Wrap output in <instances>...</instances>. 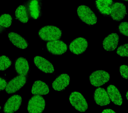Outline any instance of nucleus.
<instances>
[{
	"label": "nucleus",
	"instance_id": "nucleus-7",
	"mask_svg": "<svg viewBox=\"0 0 128 113\" xmlns=\"http://www.w3.org/2000/svg\"><path fill=\"white\" fill-rule=\"evenodd\" d=\"M26 76L18 75L10 80L8 83L6 88V92L12 94L19 91L26 83Z\"/></svg>",
	"mask_w": 128,
	"mask_h": 113
},
{
	"label": "nucleus",
	"instance_id": "nucleus-15",
	"mask_svg": "<svg viewBox=\"0 0 128 113\" xmlns=\"http://www.w3.org/2000/svg\"><path fill=\"white\" fill-rule=\"evenodd\" d=\"M70 78L68 74L63 73L58 75L53 82L52 87L54 90L57 91H62L70 84Z\"/></svg>",
	"mask_w": 128,
	"mask_h": 113
},
{
	"label": "nucleus",
	"instance_id": "nucleus-27",
	"mask_svg": "<svg viewBox=\"0 0 128 113\" xmlns=\"http://www.w3.org/2000/svg\"><path fill=\"white\" fill-rule=\"evenodd\" d=\"M8 84V81L4 77L0 76V92L4 91Z\"/></svg>",
	"mask_w": 128,
	"mask_h": 113
},
{
	"label": "nucleus",
	"instance_id": "nucleus-23",
	"mask_svg": "<svg viewBox=\"0 0 128 113\" xmlns=\"http://www.w3.org/2000/svg\"><path fill=\"white\" fill-rule=\"evenodd\" d=\"M12 61L10 57L5 55L0 56V70L5 71L12 65Z\"/></svg>",
	"mask_w": 128,
	"mask_h": 113
},
{
	"label": "nucleus",
	"instance_id": "nucleus-24",
	"mask_svg": "<svg viewBox=\"0 0 128 113\" xmlns=\"http://www.w3.org/2000/svg\"><path fill=\"white\" fill-rule=\"evenodd\" d=\"M128 25L127 22L121 23L118 26L117 31L120 34L128 37Z\"/></svg>",
	"mask_w": 128,
	"mask_h": 113
},
{
	"label": "nucleus",
	"instance_id": "nucleus-6",
	"mask_svg": "<svg viewBox=\"0 0 128 113\" xmlns=\"http://www.w3.org/2000/svg\"><path fill=\"white\" fill-rule=\"evenodd\" d=\"M46 105L44 97L40 95H35L29 100L27 109L29 113H42L44 110Z\"/></svg>",
	"mask_w": 128,
	"mask_h": 113
},
{
	"label": "nucleus",
	"instance_id": "nucleus-28",
	"mask_svg": "<svg viewBox=\"0 0 128 113\" xmlns=\"http://www.w3.org/2000/svg\"><path fill=\"white\" fill-rule=\"evenodd\" d=\"M102 113H116V112H115L114 110L110 109H105L103 110L102 112Z\"/></svg>",
	"mask_w": 128,
	"mask_h": 113
},
{
	"label": "nucleus",
	"instance_id": "nucleus-1",
	"mask_svg": "<svg viewBox=\"0 0 128 113\" xmlns=\"http://www.w3.org/2000/svg\"><path fill=\"white\" fill-rule=\"evenodd\" d=\"M40 38L45 41L59 40L62 37L61 30L54 26H46L41 28L38 32Z\"/></svg>",
	"mask_w": 128,
	"mask_h": 113
},
{
	"label": "nucleus",
	"instance_id": "nucleus-9",
	"mask_svg": "<svg viewBox=\"0 0 128 113\" xmlns=\"http://www.w3.org/2000/svg\"><path fill=\"white\" fill-rule=\"evenodd\" d=\"M46 47L48 51L52 55H62L68 50L67 44L62 40H57L47 42Z\"/></svg>",
	"mask_w": 128,
	"mask_h": 113
},
{
	"label": "nucleus",
	"instance_id": "nucleus-20",
	"mask_svg": "<svg viewBox=\"0 0 128 113\" xmlns=\"http://www.w3.org/2000/svg\"><path fill=\"white\" fill-rule=\"evenodd\" d=\"M110 100L114 104L121 106L122 104V98L118 89L114 85H110L107 89Z\"/></svg>",
	"mask_w": 128,
	"mask_h": 113
},
{
	"label": "nucleus",
	"instance_id": "nucleus-16",
	"mask_svg": "<svg viewBox=\"0 0 128 113\" xmlns=\"http://www.w3.org/2000/svg\"><path fill=\"white\" fill-rule=\"evenodd\" d=\"M120 37L117 33H112L105 38L102 42L103 47L106 51H114L118 47Z\"/></svg>",
	"mask_w": 128,
	"mask_h": 113
},
{
	"label": "nucleus",
	"instance_id": "nucleus-13",
	"mask_svg": "<svg viewBox=\"0 0 128 113\" xmlns=\"http://www.w3.org/2000/svg\"><path fill=\"white\" fill-rule=\"evenodd\" d=\"M94 101L97 105L106 106L110 103V100L104 88L99 87L97 88L94 94Z\"/></svg>",
	"mask_w": 128,
	"mask_h": 113
},
{
	"label": "nucleus",
	"instance_id": "nucleus-3",
	"mask_svg": "<svg viewBox=\"0 0 128 113\" xmlns=\"http://www.w3.org/2000/svg\"><path fill=\"white\" fill-rule=\"evenodd\" d=\"M29 18L38 19L42 15V0H26L24 3Z\"/></svg>",
	"mask_w": 128,
	"mask_h": 113
},
{
	"label": "nucleus",
	"instance_id": "nucleus-14",
	"mask_svg": "<svg viewBox=\"0 0 128 113\" xmlns=\"http://www.w3.org/2000/svg\"><path fill=\"white\" fill-rule=\"evenodd\" d=\"M14 68L19 75L27 76L30 71V66L28 61L23 57H18L14 62Z\"/></svg>",
	"mask_w": 128,
	"mask_h": 113
},
{
	"label": "nucleus",
	"instance_id": "nucleus-21",
	"mask_svg": "<svg viewBox=\"0 0 128 113\" xmlns=\"http://www.w3.org/2000/svg\"><path fill=\"white\" fill-rule=\"evenodd\" d=\"M15 16L17 19L23 23H27L28 21L29 18L26 9L24 5H20L17 8Z\"/></svg>",
	"mask_w": 128,
	"mask_h": 113
},
{
	"label": "nucleus",
	"instance_id": "nucleus-18",
	"mask_svg": "<svg viewBox=\"0 0 128 113\" xmlns=\"http://www.w3.org/2000/svg\"><path fill=\"white\" fill-rule=\"evenodd\" d=\"M10 41L16 47L21 49H26L28 46V43L24 38L18 34L10 32L8 34Z\"/></svg>",
	"mask_w": 128,
	"mask_h": 113
},
{
	"label": "nucleus",
	"instance_id": "nucleus-11",
	"mask_svg": "<svg viewBox=\"0 0 128 113\" xmlns=\"http://www.w3.org/2000/svg\"><path fill=\"white\" fill-rule=\"evenodd\" d=\"M22 102V98L20 95H14L10 97L5 103L4 111L5 113H13L20 109Z\"/></svg>",
	"mask_w": 128,
	"mask_h": 113
},
{
	"label": "nucleus",
	"instance_id": "nucleus-32",
	"mask_svg": "<svg viewBox=\"0 0 128 113\" xmlns=\"http://www.w3.org/2000/svg\"><path fill=\"white\" fill-rule=\"evenodd\" d=\"M1 109V106H0V110Z\"/></svg>",
	"mask_w": 128,
	"mask_h": 113
},
{
	"label": "nucleus",
	"instance_id": "nucleus-10",
	"mask_svg": "<svg viewBox=\"0 0 128 113\" xmlns=\"http://www.w3.org/2000/svg\"><path fill=\"white\" fill-rule=\"evenodd\" d=\"M127 14L126 7L124 4L120 2L114 3L111 7L110 15L113 20L121 21Z\"/></svg>",
	"mask_w": 128,
	"mask_h": 113
},
{
	"label": "nucleus",
	"instance_id": "nucleus-8",
	"mask_svg": "<svg viewBox=\"0 0 128 113\" xmlns=\"http://www.w3.org/2000/svg\"><path fill=\"white\" fill-rule=\"evenodd\" d=\"M88 46V42L86 38L78 37L71 41L69 45V49L73 54L79 55L86 51Z\"/></svg>",
	"mask_w": 128,
	"mask_h": 113
},
{
	"label": "nucleus",
	"instance_id": "nucleus-19",
	"mask_svg": "<svg viewBox=\"0 0 128 113\" xmlns=\"http://www.w3.org/2000/svg\"><path fill=\"white\" fill-rule=\"evenodd\" d=\"M31 92L33 95H47L50 92V88L46 83L41 80H38L34 82Z\"/></svg>",
	"mask_w": 128,
	"mask_h": 113
},
{
	"label": "nucleus",
	"instance_id": "nucleus-31",
	"mask_svg": "<svg viewBox=\"0 0 128 113\" xmlns=\"http://www.w3.org/2000/svg\"><path fill=\"white\" fill-rule=\"evenodd\" d=\"M122 1H128V0H122Z\"/></svg>",
	"mask_w": 128,
	"mask_h": 113
},
{
	"label": "nucleus",
	"instance_id": "nucleus-30",
	"mask_svg": "<svg viewBox=\"0 0 128 113\" xmlns=\"http://www.w3.org/2000/svg\"><path fill=\"white\" fill-rule=\"evenodd\" d=\"M128 92H127L126 94V99L127 100H128Z\"/></svg>",
	"mask_w": 128,
	"mask_h": 113
},
{
	"label": "nucleus",
	"instance_id": "nucleus-5",
	"mask_svg": "<svg viewBox=\"0 0 128 113\" xmlns=\"http://www.w3.org/2000/svg\"><path fill=\"white\" fill-rule=\"evenodd\" d=\"M110 74L104 70H96L92 72L89 77L90 83L92 86L99 87L108 83L110 80Z\"/></svg>",
	"mask_w": 128,
	"mask_h": 113
},
{
	"label": "nucleus",
	"instance_id": "nucleus-26",
	"mask_svg": "<svg viewBox=\"0 0 128 113\" xmlns=\"http://www.w3.org/2000/svg\"><path fill=\"white\" fill-rule=\"evenodd\" d=\"M128 65H122L120 67V72L121 76L124 79H128Z\"/></svg>",
	"mask_w": 128,
	"mask_h": 113
},
{
	"label": "nucleus",
	"instance_id": "nucleus-12",
	"mask_svg": "<svg viewBox=\"0 0 128 113\" xmlns=\"http://www.w3.org/2000/svg\"><path fill=\"white\" fill-rule=\"evenodd\" d=\"M34 64L40 71L46 74H52L54 72V65L48 59L42 56H36L34 59Z\"/></svg>",
	"mask_w": 128,
	"mask_h": 113
},
{
	"label": "nucleus",
	"instance_id": "nucleus-4",
	"mask_svg": "<svg viewBox=\"0 0 128 113\" xmlns=\"http://www.w3.org/2000/svg\"><path fill=\"white\" fill-rule=\"evenodd\" d=\"M69 101L76 110L81 113L86 112L88 108L86 100L80 92H72L69 97Z\"/></svg>",
	"mask_w": 128,
	"mask_h": 113
},
{
	"label": "nucleus",
	"instance_id": "nucleus-25",
	"mask_svg": "<svg viewBox=\"0 0 128 113\" xmlns=\"http://www.w3.org/2000/svg\"><path fill=\"white\" fill-rule=\"evenodd\" d=\"M128 43L123 44L119 46L117 49L116 53L122 57H128Z\"/></svg>",
	"mask_w": 128,
	"mask_h": 113
},
{
	"label": "nucleus",
	"instance_id": "nucleus-29",
	"mask_svg": "<svg viewBox=\"0 0 128 113\" xmlns=\"http://www.w3.org/2000/svg\"><path fill=\"white\" fill-rule=\"evenodd\" d=\"M5 28H4L2 27V26H0V34H2V33L4 32V30Z\"/></svg>",
	"mask_w": 128,
	"mask_h": 113
},
{
	"label": "nucleus",
	"instance_id": "nucleus-2",
	"mask_svg": "<svg viewBox=\"0 0 128 113\" xmlns=\"http://www.w3.org/2000/svg\"><path fill=\"white\" fill-rule=\"evenodd\" d=\"M77 15L82 22L89 26H94L97 23L98 18L90 7L82 5L78 7Z\"/></svg>",
	"mask_w": 128,
	"mask_h": 113
},
{
	"label": "nucleus",
	"instance_id": "nucleus-22",
	"mask_svg": "<svg viewBox=\"0 0 128 113\" xmlns=\"http://www.w3.org/2000/svg\"><path fill=\"white\" fill-rule=\"evenodd\" d=\"M12 18L9 14H2L0 16V26L4 28H8L11 26Z\"/></svg>",
	"mask_w": 128,
	"mask_h": 113
},
{
	"label": "nucleus",
	"instance_id": "nucleus-17",
	"mask_svg": "<svg viewBox=\"0 0 128 113\" xmlns=\"http://www.w3.org/2000/svg\"><path fill=\"white\" fill-rule=\"evenodd\" d=\"M114 0H96L95 5L97 10L102 15L108 16L110 13Z\"/></svg>",
	"mask_w": 128,
	"mask_h": 113
}]
</instances>
